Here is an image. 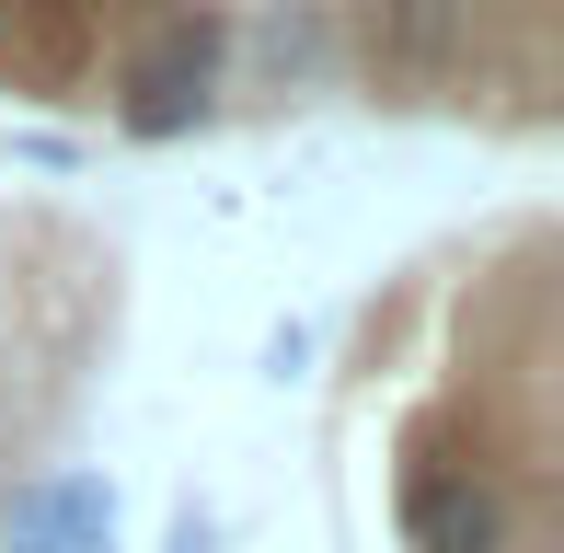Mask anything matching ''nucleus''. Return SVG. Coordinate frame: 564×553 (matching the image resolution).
<instances>
[{
  "instance_id": "7ed1b4c3",
  "label": "nucleus",
  "mask_w": 564,
  "mask_h": 553,
  "mask_svg": "<svg viewBox=\"0 0 564 553\" xmlns=\"http://www.w3.org/2000/svg\"><path fill=\"white\" fill-rule=\"evenodd\" d=\"M346 35H357V69H369V82L426 93V82H449V69L473 58V0H357Z\"/></svg>"
},
{
  "instance_id": "f03ea898",
  "label": "nucleus",
  "mask_w": 564,
  "mask_h": 553,
  "mask_svg": "<svg viewBox=\"0 0 564 553\" xmlns=\"http://www.w3.org/2000/svg\"><path fill=\"white\" fill-rule=\"evenodd\" d=\"M403 553H530V542L484 462H415L403 473Z\"/></svg>"
},
{
  "instance_id": "f257e3e1",
  "label": "nucleus",
  "mask_w": 564,
  "mask_h": 553,
  "mask_svg": "<svg viewBox=\"0 0 564 553\" xmlns=\"http://www.w3.org/2000/svg\"><path fill=\"white\" fill-rule=\"evenodd\" d=\"M230 35L242 23L219 0H173L139 46L116 58V128L127 139H185L219 116V82H230Z\"/></svg>"
},
{
  "instance_id": "39448f33",
  "label": "nucleus",
  "mask_w": 564,
  "mask_h": 553,
  "mask_svg": "<svg viewBox=\"0 0 564 553\" xmlns=\"http://www.w3.org/2000/svg\"><path fill=\"white\" fill-rule=\"evenodd\" d=\"M230 46H253V69H265L276 93L323 82V69H335V12H323V0H289V12H265L253 35H230Z\"/></svg>"
},
{
  "instance_id": "423d86ee",
  "label": "nucleus",
  "mask_w": 564,
  "mask_h": 553,
  "mask_svg": "<svg viewBox=\"0 0 564 553\" xmlns=\"http://www.w3.org/2000/svg\"><path fill=\"white\" fill-rule=\"evenodd\" d=\"M0 23H12V0H0Z\"/></svg>"
},
{
  "instance_id": "20e7f679",
  "label": "nucleus",
  "mask_w": 564,
  "mask_h": 553,
  "mask_svg": "<svg viewBox=\"0 0 564 553\" xmlns=\"http://www.w3.org/2000/svg\"><path fill=\"white\" fill-rule=\"evenodd\" d=\"M0 553H116V496L105 473H46L0 508Z\"/></svg>"
}]
</instances>
